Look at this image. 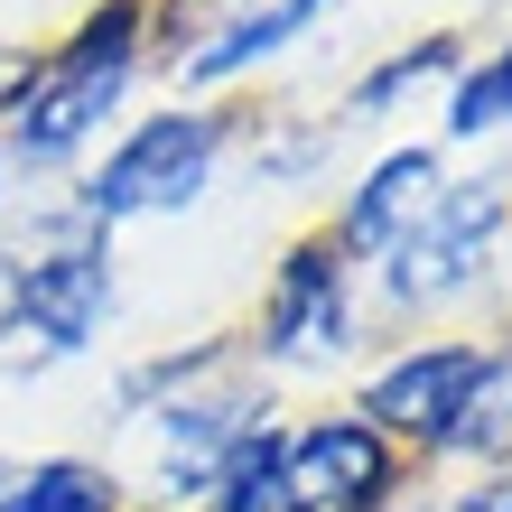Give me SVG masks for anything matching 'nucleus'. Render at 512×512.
<instances>
[{
  "label": "nucleus",
  "mask_w": 512,
  "mask_h": 512,
  "mask_svg": "<svg viewBox=\"0 0 512 512\" xmlns=\"http://www.w3.org/2000/svg\"><path fill=\"white\" fill-rule=\"evenodd\" d=\"M149 19H159L149 0H94L47 56H28V75L0 103V159H28V168L75 159L112 122V103L131 94V75L149 56Z\"/></svg>",
  "instance_id": "f257e3e1"
},
{
  "label": "nucleus",
  "mask_w": 512,
  "mask_h": 512,
  "mask_svg": "<svg viewBox=\"0 0 512 512\" xmlns=\"http://www.w3.org/2000/svg\"><path fill=\"white\" fill-rule=\"evenodd\" d=\"M233 149V112L215 103H168V112H140V122L84 168L75 187V224H140V215H187V205L215 187V159Z\"/></svg>",
  "instance_id": "f03ea898"
},
{
  "label": "nucleus",
  "mask_w": 512,
  "mask_h": 512,
  "mask_svg": "<svg viewBox=\"0 0 512 512\" xmlns=\"http://www.w3.org/2000/svg\"><path fill=\"white\" fill-rule=\"evenodd\" d=\"M112 317V233L66 224V243L0 252V336L38 354H84Z\"/></svg>",
  "instance_id": "7ed1b4c3"
},
{
  "label": "nucleus",
  "mask_w": 512,
  "mask_h": 512,
  "mask_svg": "<svg viewBox=\"0 0 512 512\" xmlns=\"http://www.w3.org/2000/svg\"><path fill=\"white\" fill-rule=\"evenodd\" d=\"M503 224H512V177H466V187L438 177L419 224L382 252V298L391 308H438V298L475 289L485 261L503 252Z\"/></svg>",
  "instance_id": "20e7f679"
},
{
  "label": "nucleus",
  "mask_w": 512,
  "mask_h": 512,
  "mask_svg": "<svg viewBox=\"0 0 512 512\" xmlns=\"http://www.w3.org/2000/svg\"><path fill=\"white\" fill-rule=\"evenodd\" d=\"M354 345V261L336 233H298V243L280 252V270H270L261 308H252V354L261 364H336V354Z\"/></svg>",
  "instance_id": "39448f33"
},
{
  "label": "nucleus",
  "mask_w": 512,
  "mask_h": 512,
  "mask_svg": "<svg viewBox=\"0 0 512 512\" xmlns=\"http://www.w3.org/2000/svg\"><path fill=\"white\" fill-rule=\"evenodd\" d=\"M475 364H485V345L475 336H438V345H410L391 354V364L364 373V391H354V419H364L373 438L391 447H447V429H457L466 391H475Z\"/></svg>",
  "instance_id": "423d86ee"
},
{
  "label": "nucleus",
  "mask_w": 512,
  "mask_h": 512,
  "mask_svg": "<svg viewBox=\"0 0 512 512\" xmlns=\"http://www.w3.org/2000/svg\"><path fill=\"white\" fill-rule=\"evenodd\" d=\"M401 503V447L373 438L354 410H326L289 429L280 466V512H391Z\"/></svg>",
  "instance_id": "0eeeda50"
},
{
  "label": "nucleus",
  "mask_w": 512,
  "mask_h": 512,
  "mask_svg": "<svg viewBox=\"0 0 512 512\" xmlns=\"http://www.w3.org/2000/svg\"><path fill=\"white\" fill-rule=\"evenodd\" d=\"M261 391H177V401H159V503H187L205 494V475H215L233 457V438L261 429Z\"/></svg>",
  "instance_id": "6e6552de"
},
{
  "label": "nucleus",
  "mask_w": 512,
  "mask_h": 512,
  "mask_svg": "<svg viewBox=\"0 0 512 512\" xmlns=\"http://www.w3.org/2000/svg\"><path fill=\"white\" fill-rule=\"evenodd\" d=\"M429 196H438V149H391V159L364 168V187L345 196V215L326 224V233H336L345 261L364 270V261H382V252L419 224V205H429Z\"/></svg>",
  "instance_id": "1a4fd4ad"
},
{
  "label": "nucleus",
  "mask_w": 512,
  "mask_h": 512,
  "mask_svg": "<svg viewBox=\"0 0 512 512\" xmlns=\"http://www.w3.org/2000/svg\"><path fill=\"white\" fill-rule=\"evenodd\" d=\"M336 10V0H261V10H233L205 47H187V84H233V75H252V66H270V56H289L308 28Z\"/></svg>",
  "instance_id": "9d476101"
},
{
  "label": "nucleus",
  "mask_w": 512,
  "mask_h": 512,
  "mask_svg": "<svg viewBox=\"0 0 512 512\" xmlns=\"http://www.w3.org/2000/svg\"><path fill=\"white\" fill-rule=\"evenodd\" d=\"M457 66H466V56H457V28H429V38L391 47V56H373V66L354 75V94H345V122H382V112H391V103H410L429 75H447V84H457Z\"/></svg>",
  "instance_id": "9b49d317"
},
{
  "label": "nucleus",
  "mask_w": 512,
  "mask_h": 512,
  "mask_svg": "<svg viewBox=\"0 0 512 512\" xmlns=\"http://www.w3.org/2000/svg\"><path fill=\"white\" fill-rule=\"evenodd\" d=\"M0 512H131V494H122V475L94 466V457H38V466L10 475Z\"/></svg>",
  "instance_id": "f8f14e48"
},
{
  "label": "nucleus",
  "mask_w": 512,
  "mask_h": 512,
  "mask_svg": "<svg viewBox=\"0 0 512 512\" xmlns=\"http://www.w3.org/2000/svg\"><path fill=\"white\" fill-rule=\"evenodd\" d=\"M280 466H289V429L261 419L252 438H233V457L205 475L196 512H280Z\"/></svg>",
  "instance_id": "ddd939ff"
},
{
  "label": "nucleus",
  "mask_w": 512,
  "mask_h": 512,
  "mask_svg": "<svg viewBox=\"0 0 512 512\" xmlns=\"http://www.w3.org/2000/svg\"><path fill=\"white\" fill-rule=\"evenodd\" d=\"M438 457H485V466L512 457V345H485L475 391H466V410H457V429H447Z\"/></svg>",
  "instance_id": "4468645a"
},
{
  "label": "nucleus",
  "mask_w": 512,
  "mask_h": 512,
  "mask_svg": "<svg viewBox=\"0 0 512 512\" xmlns=\"http://www.w3.org/2000/svg\"><path fill=\"white\" fill-rule=\"evenodd\" d=\"M438 131H447V140H494V131H512V38H503L494 56H475V66H457Z\"/></svg>",
  "instance_id": "2eb2a0df"
},
{
  "label": "nucleus",
  "mask_w": 512,
  "mask_h": 512,
  "mask_svg": "<svg viewBox=\"0 0 512 512\" xmlns=\"http://www.w3.org/2000/svg\"><path fill=\"white\" fill-rule=\"evenodd\" d=\"M429 512H512V475H494V485H475L457 503H429Z\"/></svg>",
  "instance_id": "dca6fc26"
},
{
  "label": "nucleus",
  "mask_w": 512,
  "mask_h": 512,
  "mask_svg": "<svg viewBox=\"0 0 512 512\" xmlns=\"http://www.w3.org/2000/svg\"><path fill=\"white\" fill-rule=\"evenodd\" d=\"M10 475H19V466H10V457H0V494H10Z\"/></svg>",
  "instance_id": "f3484780"
},
{
  "label": "nucleus",
  "mask_w": 512,
  "mask_h": 512,
  "mask_svg": "<svg viewBox=\"0 0 512 512\" xmlns=\"http://www.w3.org/2000/svg\"><path fill=\"white\" fill-rule=\"evenodd\" d=\"M0 177H10V159H0Z\"/></svg>",
  "instance_id": "a211bd4d"
},
{
  "label": "nucleus",
  "mask_w": 512,
  "mask_h": 512,
  "mask_svg": "<svg viewBox=\"0 0 512 512\" xmlns=\"http://www.w3.org/2000/svg\"><path fill=\"white\" fill-rule=\"evenodd\" d=\"M149 10H159V0H149Z\"/></svg>",
  "instance_id": "6ab92c4d"
}]
</instances>
